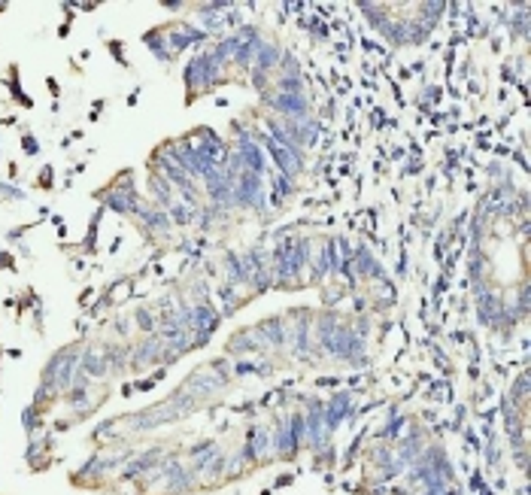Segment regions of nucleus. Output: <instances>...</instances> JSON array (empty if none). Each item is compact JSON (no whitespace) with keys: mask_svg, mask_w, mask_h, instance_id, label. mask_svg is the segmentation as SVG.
Wrapping results in <instances>:
<instances>
[{"mask_svg":"<svg viewBox=\"0 0 531 495\" xmlns=\"http://www.w3.org/2000/svg\"><path fill=\"white\" fill-rule=\"evenodd\" d=\"M79 352H83V350H76V347L58 350L55 356L46 362L40 383L52 389L55 395H58V392H67L70 386H73V377H76V371H79Z\"/></svg>","mask_w":531,"mask_h":495,"instance_id":"1","label":"nucleus"},{"mask_svg":"<svg viewBox=\"0 0 531 495\" xmlns=\"http://www.w3.org/2000/svg\"><path fill=\"white\" fill-rule=\"evenodd\" d=\"M228 380H222L216 371L213 368H201V371H191L186 380H182V386H179V392H186V395H191V398H210V395H216V392L225 386Z\"/></svg>","mask_w":531,"mask_h":495,"instance_id":"2","label":"nucleus"},{"mask_svg":"<svg viewBox=\"0 0 531 495\" xmlns=\"http://www.w3.org/2000/svg\"><path fill=\"white\" fill-rule=\"evenodd\" d=\"M161 459H165V450L155 447V450H149V453H134L125 465H121V474H119V483H131V480H140V477H146V474L152 468H158Z\"/></svg>","mask_w":531,"mask_h":495,"instance_id":"3","label":"nucleus"},{"mask_svg":"<svg viewBox=\"0 0 531 495\" xmlns=\"http://www.w3.org/2000/svg\"><path fill=\"white\" fill-rule=\"evenodd\" d=\"M161 356H165V343H161L158 335H149L143 343L131 347V362H128V365L134 371L149 368V365H161Z\"/></svg>","mask_w":531,"mask_h":495,"instance_id":"4","label":"nucleus"},{"mask_svg":"<svg viewBox=\"0 0 531 495\" xmlns=\"http://www.w3.org/2000/svg\"><path fill=\"white\" fill-rule=\"evenodd\" d=\"M264 198V179L258 174H249V170H240L234 177V201L240 204H258Z\"/></svg>","mask_w":531,"mask_h":495,"instance_id":"5","label":"nucleus"},{"mask_svg":"<svg viewBox=\"0 0 531 495\" xmlns=\"http://www.w3.org/2000/svg\"><path fill=\"white\" fill-rule=\"evenodd\" d=\"M270 107L282 113L289 122H304V119H310V104L304 95H273L270 97Z\"/></svg>","mask_w":531,"mask_h":495,"instance_id":"6","label":"nucleus"},{"mask_svg":"<svg viewBox=\"0 0 531 495\" xmlns=\"http://www.w3.org/2000/svg\"><path fill=\"white\" fill-rule=\"evenodd\" d=\"M270 447H273L270 429L268 426H252L249 441H246V447H243V456H246V462H264L270 456Z\"/></svg>","mask_w":531,"mask_h":495,"instance_id":"7","label":"nucleus"},{"mask_svg":"<svg viewBox=\"0 0 531 495\" xmlns=\"http://www.w3.org/2000/svg\"><path fill=\"white\" fill-rule=\"evenodd\" d=\"M219 79V64L213 61L210 55H201L195 58L189 67H186V83L189 88H195V85H213Z\"/></svg>","mask_w":531,"mask_h":495,"instance_id":"8","label":"nucleus"},{"mask_svg":"<svg viewBox=\"0 0 531 495\" xmlns=\"http://www.w3.org/2000/svg\"><path fill=\"white\" fill-rule=\"evenodd\" d=\"M79 371H83L91 383L109 377V365H107L104 347H88V350L79 352Z\"/></svg>","mask_w":531,"mask_h":495,"instance_id":"9","label":"nucleus"},{"mask_svg":"<svg viewBox=\"0 0 531 495\" xmlns=\"http://www.w3.org/2000/svg\"><path fill=\"white\" fill-rule=\"evenodd\" d=\"M228 350H231V356H255V352H261V350H268V343H264V338L258 335V328H246V331H240V335H234L231 343H228Z\"/></svg>","mask_w":531,"mask_h":495,"instance_id":"10","label":"nucleus"},{"mask_svg":"<svg viewBox=\"0 0 531 495\" xmlns=\"http://www.w3.org/2000/svg\"><path fill=\"white\" fill-rule=\"evenodd\" d=\"M258 335L264 338V343L273 350H280L285 347V340H289V326H282V319L280 316H273V319H264L261 326H258Z\"/></svg>","mask_w":531,"mask_h":495,"instance_id":"11","label":"nucleus"},{"mask_svg":"<svg viewBox=\"0 0 531 495\" xmlns=\"http://www.w3.org/2000/svg\"><path fill=\"white\" fill-rule=\"evenodd\" d=\"M322 413H325V431L331 434L337 429V422L350 413V395H334V401L328 407H322Z\"/></svg>","mask_w":531,"mask_h":495,"instance_id":"12","label":"nucleus"},{"mask_svg":"<svg viewBox=\"0 0 531 495\" xmlns=\"http://www.w3.org/2000/svg\"><path fill=\"white\" fill-rule=\"evenodd\" d=\"M273 434V447H277V453L282 459H289V456H294V447H298V438L292 434V429H289V422H280L277 426V431H270Z\"/></svg>","mask_w":531,"mask_h":495,"instance_id":"13","label":"nucleus"},{"mask_svg":"<svg viewBox=\"0 0 531 495\" xmlns=\"http://www.w3.org/2000/svg\"><path fill=\"white\" fill-rule=\"evenodd\" d=\"M255 67H258V73H264V70H270V67H277L280 64V49L273 46V43H258L255 46Z\"/></svg>","mask_w":531,"mask_h":495,"instance_id":"14","label":"nucleus"},{"mask_svg":"<svg viewBox=\"0 0 531 495\" xmlns=\"http://www.w3.org/2000/svg\"><path fill=\"white\" fill-rule=\"evenodd\" d=\"M504 304L498 301L495 295H483L479 298V319L486 322V326H492V322H498V316H501Z\"/></svg>","mask_w":531,"mask_h":495,"instance_id":"15","label":"nucleus"},{"mask_svg":"<svg viewBox=\"0 0 531 495\" xmlns=\"http://www.w3.org/2000/svg\"><path fill=\"white\" fill-rule=\"evenodd\" d=\"M231 374H237V377H249V374H270V365H264V362L246 356L243 362H237V365L231 368Z\"/></svg>","mask_w":531,"mask_h":495,"instance_id":"16","label":"nucleus"},{"mask_svg":"<svg viewBox=\"0 0 531 495\" xmlns=\"http://www.w3.org/2000/svg\"><path fill=\"white\" fill-rule=\"evenodd\" d=\"M137 328L143 331V335H155L158 322H155V316H152V310H146V307L137 310Z\"/></svg>","mask_w":531,"mask_h":495,"instance_id":"17","label":"nucleus"},{"mask_svg":"<svg viewBox=\"0 0 531 495\" xmlns=\"http://www.w3.org/2000/svg\"><path fill=\"white\" fill-rule=\"evenodd\" d=\"M22 422H25V429L28 431H40V407H34V404H30V407H25V413H22Z\"/></svg>","mask_w":531,"mask_h":495,"instance_id":"18","label":"nucleus"},{"mask_svg":"<svg viewBox=\"0 0 531 495\" xmlns=\"http://www.w3.org/2000/svg\"><path fill=\"white\" fill-rule=\"evenodd\" d=\"M525 389H528V377H519V380H516V395H519L516 401H519V404H525Z\"/></svg>","mask_w":531,"mask_h":495,"instance_id":"19","label":"nucleus"},{"mask_svg":"<svg viewBox=\"0 0 531 495\" xmlns=\"http://www.w3.org/2000/svg\"><path fill=\"white\" fill-rule=\"evenodd\" d=\"M112 328H116V335H121V338H125L128 331H131V326H128V319H125V316H119V319H116V326H112Z\"/></svg>","mask_w":531,"mask_h":495,"instance_id":"20","label":"nucleus"},{"mask_svg":"<svg viewBox=\"0 0 531 495\" xmlns=\"http://www.w3.org/2000/svg\"><path fill=\"white\" fill-rule=\"evenodd\" d=\"M0 191H4L6 198H22V191H16V189H9V186H0Z\"/></svg>","mask_w":531,"mask_h":495,"instance_id":"21","label":"nucleus"}]
</instances>
